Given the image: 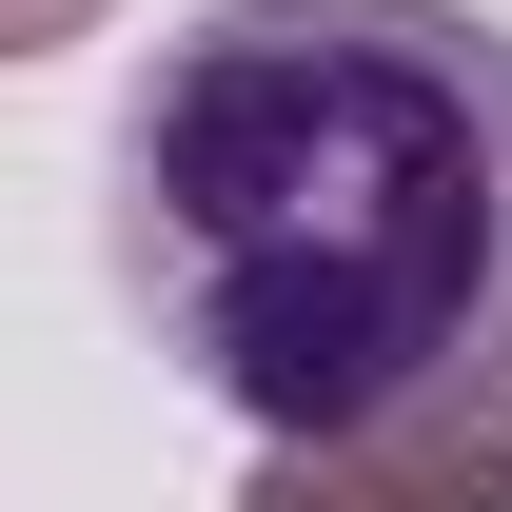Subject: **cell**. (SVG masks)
<instances>
[{"mask_svg": "<svg viewBox=\"0 0 512 512\" xmlns=\"http://www.w3.org/2000/svg\"><path fill=\"white\" fill-rule=\"evenodd\" d=\"M119 256L256 434L512 375V40L473 0H217L119 119Z\"/></svg>", "mask_w": 512, "mask_h": 512, "instance_id": "1", "label": "cell"}, {"mask_svg": "<svg viewBox=\"0 0 512 512\" xmlns=\"http://www.w3.org/2000/svg\"><path fill=\"white\" fill-rule=\"evenodd\" d=\"M237 512H512V375L394 394L355 434H256Z\"/></svg>", "mask_w": 512, "mask_h": 512, "instance_id": "2", "label": "cell"}, {"mask_svg": "<svg viewBox=\"0 0 512 512\" xmlns=\"http://www.w3.org/2000/svg\"><path fill=\"white\" fill-rule=\"evenodd\" d=\"M60 20H79V0H0V40H60Z\"/></svg>", "mask_w": 512, "mask_h": 512, "instance_id": "3", "label": "cell"}]
</instances>
